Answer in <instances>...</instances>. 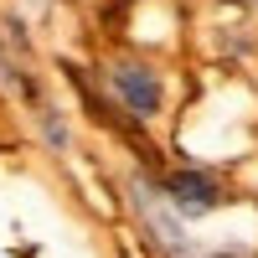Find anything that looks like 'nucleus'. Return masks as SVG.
Masks as SVG:
<instances>
[{"instance_id": "f257e3e1", "label": "nucleus", "mask_w": 258, "mask_h": 258, "mask_svg": "<svg viewBox=\"0 0 258 258\" xmlns=\"http://www.w3.org/2000/svg\"><path fill=\"white\" fill-rule=\"evenodd\" d=\"M103 78H109V98H114V109H124L135 124L155 119V114L165 109V78L150 68L145 57H114Z\"/></svg>"}, {"instance_id": "f03ea898", "label": "nucleus", "mask_w": 258, "mask_h": 258, "mask_svg": "<svg viewBox=\"0 0 258 258\" xmlns=\"http://www.w3.org/2000/svg\"><path fill=\"white\" fill-rule=\"evenodd\" d=\"M124 191H129V207H135L140 227L150 232V243L165 248V253H176V258H186V253H191L186 222H181L176 212H170V202L160 197V181H155V176H145V170H135V176L124 181Z\"/></svg>"}, {"instance_id": "7ed1b4c3", "label": "nucleus", "mask_w": 258, "mask_h": 258, "mask_svg": "<svg viewBox=\"0 0 258 258\" xmlns=\"http://www.w3.org/2000/svg\"><path fill=\"white\" fill-rule=\"evenodd\" d=\"M160 197L170 202V212H176L181 222H191V217L217 212V207L227 202V191H222V181L212 176V170L181 165V170H165V176H160Z\"/></svg>"}, {"instance_id": "20e7f679", "label": "nucleus", "mask_w": 258, "mask_h": 258, "mask_svg": "<svg viewBox=\"0 0 258 258\" xmlns=\"http://www.w3.org/2000/svg\"><path fill=\"white\" fill-rule=\"evenodd\" d=\"M36 124H41V140H47L52 150H68V119H62L57 109H36Z\"/></svg>"}]
</instances>
